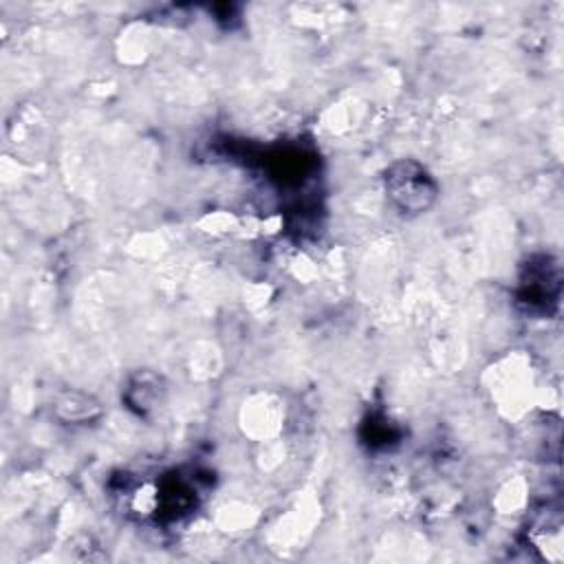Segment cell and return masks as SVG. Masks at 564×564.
<instances>
[{
  "label": "cell",
  "mask_w": 564,
  "mask_h": 564,
  "mask_svg": "<svg viewBox=\"0 0 564 564\" xmlns=\"http://www.w3.org/2000/svg\"><path fill=\"white\" fill-rule=\"evenodd\" d=\"M560 293V269L549 256L529 260L524 275L518 286V302L531 313H549L551 304L557 302Z\"/></svg>",
  "instance_id": "cell-2"
},
{
  "label": "cell",
  "mask_w": 564,
  "mask_h": 564,
  "mask_svg": "<svg viewBox=\"0 0 564 564\" xmlns=\"http://www.w3.org/2000/svg\"><path fill=\"white\" fill-rule=\"evenodd\" d=\"M159 397H161V381H159V377H154L150 372L139 375L128 388V403L132 408H137L139 412L154 408Z\"/></svg>",
  "instance_id": "cell-3"
},
{
  "label": "cell",
  "mask_w": 564,
  "mask_h": 564,
  "mask_svg": "<svg viewBox=\"0 0 564 564\" xmlns=\"http://www.w3.org/2000/svg\"><path fill=\"white\" fill-rule=\"evenodd\" d=\"M383 185H386L388 198L403 214H423L434 205L438 196L436 181L414 159L394 161L386 170Z\"/></svg>",
  "instance_id": "cell-1"
}]
</instances>
